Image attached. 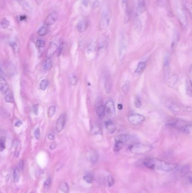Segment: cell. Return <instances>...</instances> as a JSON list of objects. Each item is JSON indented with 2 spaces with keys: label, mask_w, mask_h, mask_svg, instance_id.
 Wrapping results in <instances>:
<instances>
[{
  "label": "cell",
  "mask_w": 192,
  "mask_h": 193,
  "mask_svg": "<svg viewBox=\"0 0 192 193\" xmlns=\"http://www.w3.org/2000/svg\"><path fill=\"white\" fill-rule=\"evenodd\" d=\"M144 165L149 169L165 172H171L177 168V164L167 162L157 158L148 157L143 162Z\"/></svg>",
  "instance_id": "1"
},
{
  "label": "cell",
  "mask_w": 192,
  "mask_h": 193,
  "mask_svg": "<svg viewBox=\"0 0 192 193\" xmlns=\"http://www.w3.org/2000/svg\"><path fill=\"white\" fill-rule=\"evenodd\" d=\"M111 19V14L109 9L104 7L101 11L99 27L101 30H105L109 25Z\"/></svg>",
  "instance_id": "2"
},
{
  "label": "cell",
  "mask_w": 192,
  "mask_h": 193,
  "mask_svg": "<svg viewBox=\"0 0 192 193\" xmlns=\"http://www.w3.org/2000/svg\"><path fill=\"white\" fill-rule=\"evenodd\" d=\"M167 124L170 127L185 132H187L188 129L189 128L191 125L190 123H189L188 122L181 119L171 120L168 122Z\"/></svg>",
  "instance_id": "3"
},
{
  "label": "cell",
  "mask_w": 192,
  "mask_h": 193,
  "mask_svg": "<svg viewBox=\"0 0 192 193\" xmlns=\"http://www.w3.org/2000/svg\"><path fill=\"white\" fill-rule=\"evenodd\" d=\"M152 146L147 144L137 143L130 147L131 152L136 154H142L149 152L152 150Z\"/></svg>",
  "instance_id": "4"
},
{
  "label": "cell",
  "mask_w": 192,
  "mask_h": 193,
  "mask_svg": "<svg viewBox=\"0 0 192 193\" xmlns=\"http://www.w3.org/2000/svg\"><path fill=\"white\" fill-rule=\"evenodd\" d=\"M126 43L125 37L123 34L120 36L118 46V56L119 59L121 61H123L126 54Z\"/></svg>",
  "instance_id": "5"
},
{
  "label": "cell",
  "mask_w": 192,
  "mask_h": 193,
  "mask_svg": "<svg viewBox=\"0 0 192 193\" xmlns=\"http://www.w3.org/2000/svg\"><path fill=\"white\" fill-rule=\"evenodd\" d=\"M95 109L96 112L98 116L103 118L105 116L106 113V108L105 105L103 104V101L100 98H98L96 99V103H95Z\"/></svg>",
  "instance_id": "6"
},
{
  "label": "cell",
  "mask_w": 192,
  "mask_h": 193,
  "mask_svg": "<svg viewBox=\"0 0 192 193\" xmlns=\"http://www.w3.org/2000/svg\"><path fill=\"white\" fill-rule=\"evenodd\" d=\"M128 120L133 125H138L145 120V117L140 114H132L128 117Z\"/></svg>",
  "instance_id": "7"
},
{
  "label": "cell",
  "mask_w": 192,
  "mask_h": 193,
  "mask_svg": "<svg viewBox=\"0 0 192 193\" xmlns=\"http://www.w3.org/2000/svg\"><path fill=\"white\" fill-rule=\"evenodd\" d=\"M105 108H106V112L110 116L113 117L116 115V108L114 103L112 100H108L106 102L105 104Z\"/></svg>",
  "instance_id": "8"
},
{
  "label": "cell",
  "mask_w": 192,
  "mask_h": 193,
  "mask_svg": "<svg viewBox=\"0 0 192 193\" xmlns=\"http://www.w3.org/2000/svg\"><path fill=\"white\" fill-rule=\"evenodd\" d=\"M66 117L65 114L61 115L58 119L56 122V131L58 133H60L64 129L66 124Z\"/></svg>",
  "instance_id": "9"
},
{
  "label": "cell",
  "mask_w": 192,
  "mask_h": 193,
  "mask_svg": "<svg viewBox=\"0 0 192 193\" xmlns=\"http://www.w3.org/2000/svg\"><path fill=\"white\" fill-rule=\"evenodd\" d=\"M58 19V13L54 11L50 13L47 16L45 20V24L46 25H51L55 23L56 22Z\"/></svg>",
  "instance_id": "10"
},
{
  "label": "cell",
  "mask_w": 192,
  "mask_h": 193,
  "mask_svg": "<svg viewBox=\"0 0 192 193\" xmlns=\"http://www.w3.org/2000/svg\"><path fill=\"white\" fill-rule=\"evenodd\" d=\"M0 89L3 94H6L9 91V87L6 80L2 76L0 77Z\"/></svg>",
  "instance_id": "11"
},
{
  "label": "cell",
  "mask_w": 192,
  "mask_h": 193,
  "mask_svg": "<svg viewBox=\"0 0 192 193\" xmlns=\"http://www.w3.org/2000/svg\"><path fill=\"white\" fill-rule=\"evenodd\" d=\"M88 26V22L86 19L80 20L77 25V30L80 33H83L86 30Z\"/></svg>",
  "instance_id": "12"
},
{
  "label": "cell",
  "mask_w": 192,
  "mask_h": 193,
  "mask_svg": "<svg viewBox=\"0 0 192 193\" xmlns=\"http://www.w3.org/2000/svg\"><path fill=\"white\" fill-rule=\"evenodd\" d=\"M166 105L168 109L175 114H178L181 111L180 107L174 102H168Z\"/></svg>",
  "instance_id": "13"
},
{
  "label": "cell",
  "mask_w": 192,
  "mask_h": 193,
  "mask_svg": "<svg viewBox=\"0 0 192 193\" xmlns=\"http://www.w3.org/2000/svg\"><path fill=\"white\" fill-rule=\"evenodd\" d=\"M58 48L57 45L56 44L51 42L47 50L46 56L47 57H50L51 56H53L58 50Z\"/></svg>",
  "instance_id": "14"
},
{
  "label": "cell",
  "mask_w": 192,
  "mask_h": 193,
  "mask_svg": "<svg viewBox=\"0 0 192 193\" xmlns=\"http://www.w3.org/2000/svg\"><path fill=\"white\" fill-rule=\"evenodd\" d=\"M145 10V5L144 0H139L137 7V15H140Z\"/></svg>",
  "instance_id": "15"
},
{
  "label": "cell",
  "mask_w": 192,
  "mask_h": 193,
  "mask_svg": "<svg viewBox=\"0 0 192 193\" xmlns=\"http://www.w3.org/2000/svg\"><path fill=\"white\" fill-rule=\"evenodd\" d=\"M131 139V137L127 134H120L117 136L115 138V141L116 142H122L123 143H126L129 141Z\"/></svg>",
  "instance_id": "16"
},
{
  "label": "cell",
  "mask_w": 192,
  "mask_h": 193,
  "mask_svg": "<svg viewBox=\"0 0 192 193\" xmlns=\"http://www.w3.org/2000/svg\"><path fill=\"white\" fill-rule=\"evenodd\" d=\"M106 131L110 133H113L116 130V127L115 124L111 121H107L105 124Z\"/></svg>",
  "instance_id": "17"
},
{
  "label": "cell",
  "mask_w": 192,
  "mask_h": 193,
  "mask_svg": "<svg viewBox=\"0 0 192 193\" xmlns=\"http://www.w3.org/2000/svg\"><path fill=\"white\" fill-rule=\"evenodd\" d=\"M146 68V63L144 62H140L138 63L137 68L135 70V73L137 74H141Z\"/></svg>",
  "instance_id": "18"
},
{
  "label": "cell",
  "mask_w": 192,
  "mask_h": 193,
  "mask_svg": "<svg viewBox=\"0 0 192 193\" xmlns=\"http://www.w3.org/2000/svg\"><path fill=\"white\" fill-rule=\"evenodd\" d=\"M52 67V61L51 59H47L46 60L43 65V68L45 71L50 70Z\"/></svg>",
  "instance_id": "19"
},
{
  "label": "cell",
  "mask_w": 192,
  "mask_h": 193,
  "mask_svg": "<svg viewBox=\"0 0 192 193\" xmlns=\"http://www.w3.org/2000/svg\"><path fill=\"white\" fill-rule=\"evenodd\" d=\"M179 33L176 30L174 33V38H173V40H172V45H171L172 50L176 48L177 43L179 42Z\"/></svg>",
  "instance_id": "20"
},
{
  "label": "cell",
  "mask_w": 192,
  "mask_h": 193,
  "mask_svg": "<svg viewBox=\"0 0 192 193\" xmlns=\"http://www.w3.org/2000/svg\"><path fill=\"white\" fill-rule=\"evenodd\" d=\"M20 177V169L19 168H15L13 172V180L15 183L19 181Z\"/></svg>",
  "instance_id": "21"
},
{
  "label": "cell",
  "mask_w": 192,
  "mask_h": 193,
  "mask_svg": "<svg viewBox=\"0 0 192 193\" xmlns=\"http://www.w3.org/2000/svg\"><path fill=\"white\" fill-rule=\"evenodd\" d=\"M104 87L105 90L107 93H109L111 90V81L109 80V78H106L105 80V84H104Z\"/></svg>",
  "instance_id": "22"
},
{
  "label": "cell",
  "mask_w": 192,
  "mask_h": 193,
  "mask_svg": "<svg viewBox=\"0 0 192 193\" xmlns=\"http://www.w3.org/2000/svg\"><path fill=\"white\" fill-rule=\"evenodd\" d=\"M189 169H190V167L187 165H186V166H184L180 168L179 170L178 171L181 175H185L189 172Z\"/></svg>",
  "instance_id": "23"
},
{
  "label": "cell",
  "mask_w": 192,
  "mask_h": 193,
  "mask_svg": "<svg viewBox=\"0 0 192 193\" xmlns=\"http://www.w3.org/2000/svg\"><path fill=\"white\" fill-rule=\"evenodd\" d=\"M59 188L60 190L64 193H67L69 191V186L68 184L65 182H62L60 183Z\"/></svg>",
  "instance_id": "24"
},
{
  "label": "cell",
  "mask_w": 192,
  "mask_h": 193,
  "mask_svg": "<svg viewBox=\"0 0 192 193\" xmlns=\"http://www.w3.org/2000/svg\"><path fill=\"white\" fill-rule=\"evenodd\" d=\"M124 143L122 142H116V143L114 145V150L115 151H119L120 150H121L122 148L124 146Z\"/></svg>",
  "instance_id": "25"
},
{
  "label": "cell",
  "mask_w": 192,
  "mask_h": 193,
  "mask_svg": "<svg viewBox=\"0 0 192 193\" xmlns=\"http://www.w3.org/2000/svg\"><path fill=\"white\" fill-rule=\"evenodd\" d=\"M142 24L141 20H140L139 19H137L135 21V30H137V32H140L142 30Z\"/></svg>",
  "instance_id": "26"
},
{
  "label": "cell",
  "mask_w": 192,
  "mask_h": 193,
  "mask_svg": "<svg viewBox=\"0 0 192 193\" xmlns=\"http://www.w3.org/2000/svg\"><path fill=\"white\" fill-rule=\"evenodd\" d=\"M10 25V22L7 20L6 18H4L2 19L1 22V25L2 28H6Z\"/></svg>",
  "instance_id": "27"
},
{
  "label": "cell",
  "mask_w": 192,
  "mask_h": 193,
  "mask_svg": "<svg viewBox=\"0 0 192 193\" xmlns=\"http://www.w3.org/2000/svg\"><path fill=\"white\" fill-rule=\"evenodd\" d=\"M5 101L8 103L14 102V96L11 93H7L5 96Z\"/></svg>",
  "instance_id": "28"
},
{
  "label": "cell",
  "mask_w": 192,
  "mask_h": 193,
  "mask_svg": "<svg viewBox=\"0 0 192 193\" xmlns=\"http://www.w3.org/2000/svg\"><path fill=\"white\" fill-rule=\"evenodd\" d=\"M83 179L87 183H91L94 181V176L91 174H87L83 177Z\"/></svg>",
  "instance_id": "29"
},
{
  "label": "cell",
  "mask_w": 192,
  "mask_h": 193,
  "mask_svg": "<svg viewBox=\"0 0 192 193\" xmlns=\"http://www.w3.org/2000/svg\"><path fill=\"white\" fill-rule=\"evenodd\" d=\"M49 85V82L47 80H42V81H41L40 84V88L41 89L42 91H45L47 87Z\"/></svg>",
  "instance_id": "30"
},
{
  "label": "cell",
  "mask_w": 192,
  "mask_h": 193,
  "mask_svg": "<svg viewBox=\"0 0 192 193\" xmlns=\"http://www.w3.org/2000/svg\"><path fill=\"white\" fill-rule=\"evenodd\" d=\"M90 160H91V162L93 163L97 162V161L98 160V154L96 151H93L91 153Z\"/></svg>",
  "instance_id": "31"
},
{
  "label": "cell",
  "mask_w": 192,
  "mask_h": 193,
  "mask_svg": "<svg viewBox=\"0 0 192 193\" xmlns=\"http://www.w3.org/2000/svg\"><path fill=\"white\" fill-rule=\"evenodd\" d=\"M51 184V180L50 178H47L44 183V190L45 192H47L50 189Z\"/></svg>",
  "instance_id": "32"
},
{
  "label": "cell",
  "mask_w": 192,
  "mask_h": 193,
  "mask_svg": "<svg viewBox=\"0 0 192 193\" xmlns=\"http://www.w3.org/2000/svg\"><path fill=\"white\" fill-rule=\"evenodd\" d=\"M56 111V107L54 106H51L49 108L48 110V115L49 117H52L55 114Z\"/></svg>",
  "instance_id": "33"
},
{
  "label": "cell",
  "mask_w": 192,
  "mask_h": 193,
  "mask_svg": "<svg viewBox=\"0 0 192 193\" xmlns=\"http://www.w3.org/2000/svg\"><path fill=\"white\" fill-rule=\"evenodd\" d=\"M47 27L45 26H43L38 30L37 33H38V34L39 35L44 36L47 33Z\"/></svg>",
  "instance_id": "34"
},
{
  "label": "cell",
  "mask_w": 192,
  "mask_h": 193,
  "mask_svg": "<svg viewBox=\"0 0 192 193\" xmlns=\"http://www.w3.org/2000/svg\"><path fill=\"white\" fill-rule=\"evenodd\" d=\"M177 77L176 76H172L168 79V83L170 86L174 85L177 82Z\"/></svg>",
  "instance_id": "35"
},
{
  "label": "cell",
  "mask_w": 192,
  "mask_h": 193,
  "mask_svg": "<svg viewBox=\"0 0 192 193\" xmlns=\"http://www.w3.org/2000/svg\"><path fill=\"white\" fill-rule=\"evenodd\" d=\"M129 88H130V82L128 81H126L123 85L122 91H123V93H127L129 90Z\"/></svg>",
  "instance_id": "36"
},
{
  "label": "cell",
  "mask_w": 192,
  "mask_h": 193,
  "mask_svg": "<svg viewBox=\"0 0 192 193\" xmlns=\"http://www.w3.org/2000/svg\"><path fill=\"white\" fill-rule=\"evenodd\" d=\"M134 105L137 108L141 107L142 105V101L140 98L139 96H137L134 100Z\"/></svg>",
  "instance_id": "37"
},
{
  "label": "cell",
  "mask_w": 192,
  "mask_h": 193,
  "mask_svg": "<svg viewBox=\"0 0 192 193\" xmlns=\"http://www.w3.org/2000/svg\"><path fill=\"white\" fill-rule=\"evenodd\" d=\"M121 6L125 13L128 11V0H122Z\"/></svg>",
  "instance_id": "38"
},
{
  "label": "cell",
  "mask_w": 192,
  "mask_h": 193,
  "mask_svg": "<svg viewBox=\"0 0 192 193\" xmlns=\"http://www.w3.org/2000/svg\"><path fill=\"white\" fill-rule=\"evenodd\" d=\"M0 148L1 151H2L5 148V138L2 137L0 140Z\"/></svg>",
  "instance_id": "39"
},
{
  "label": "cell",
  "mask_w": 192,
  "mask_h": 193,
  "mask_svg": "<svg viewBox=\"0 0 192 193\" xmlns=\"http://www.w3.org/2000/svg\"><path fill=\"white\" fill-rule=\"evenodd\" d=\"M45 44V41L42 39H38L36 41V45L38 48H44Z\"/></svg>",
  "instance_id": "40"
},
{
  "label": "cell",
  "mask_w": 192,
  "mask_h": 193,
  "mask_svg": "<svg viewBox=\"0 0 192 193\" xmlns=\"http://www.w3.org/2000/svg\"><path fill=\"white\" fill-rule=\"evenodd\" d=\"M91 132L95 134H99L100 133H101V130H100V128H99L97 126H95L94 127H93L91 129Z\"/></svg>",
  "instance_id": "41"
},
{
  "label": "cell",
  "mask_w": 192,
  "mask_h": 193,
  "mask_svg": "<svg viewBox=\"0 0 192 193\" xmlns=\"http://www.w3.org/2000/svg\"><path fill=\"white\" fill-rule=\"evenodd\" d=\"M107 181H108V185L109 186H112V185H113L114 183V178L112 177L111 176H109L107 177Z\"/></svg>",
  "instance_id": "42"
},
{
  "label": "cell",
  "mask_w": 192,
  "mask_h": 193,
  "mask_svg": "<svg viewBox=\"0 0 192 193\" xmlns=\"http://www.w3.org/2000/svg\"><path fill=\"white\" fill-rule=\"evenodd\" d=\"M70 81H71V84L73 85H76L77 82V79L76 76L75 75H72V76L70 77Z\"/></svg>",
  "instance_id": "43"
},
{
  "label": "cell",
  "mask_w": 192,
  "mask_h": 193,
  "mask_svg": "<svg viewBox=\"0 0 192 193\" xmlns=\"http://www.w3.org/2000/svg\"><path fill=\"white\" fill-rule=\"evenodd\" d=\"M185 6H186L187 10H188V11L189 12L190 14L192 16V4L187 2V4H185Z\"/></svg>",
  "instance_id": "44"
},
{
  "label": "cell",
  "mask_w": 192,
  "mask_h": 193,
  "mask_svg": "<svg viewBox=\"0 0 192 193\" xmlns=\"http://www.w3.org/2000/svg\"><path fill=\"white\" fill-rule=\"evenodd\" d=\"M40 128H37L35 132V138L39 139L40 137Z\"/></svg>",
  "instance_id": "45"
},
{
  "label": "cell",
  "mask_w": 192,
  "mask_h": 193,
  "mask_svg": "<svg viewBox=\"0 0 192 193\" xmlns=\"http://www.w3.org/2000/svg\"><path fill=\"white\" fill-rule=\"evenodd\" d=\"M47 137H48V139L49 140H53L54 139V137H54V135L52 133H49V134L47 136Z\"/></svg>",
  "instance_id": "46"
},
{
  "label": "cell",
  "mask_w": 192,
  "mask_h": 193,
  "mask_svg": "<svg viewBox=\"0 0 192 193\" xmlns=\"http://www.w3.org/2000/svg\"><path fill=\"white\" fill-rule=\"evenodd\" d=\"M163 0H157V4L160 7H163Z\"/></svg>",
  "instance_id": "47"
},
{
  "label": "cell",
  "mask_w": 192,
  "mask_h": 193,
  "mask_svg": "<svg viewBox=\"0 0 192 193\" xmlns=\"http://www.w3.org/2000/svg\"><path fill=\"white\" fill-rule=\"evenodd\" d=\"M63 44H61L60 47L58 49V56H59L61 55V53L62 52V50H63Z\"/></svg>",
  "instance_id": "48"
},
{
  "label": "cell",
  "mask_w": 192,
  "mask_h": 193,
  "mask_svg": "<svg viewBox=\"0 0 192 193\" xmlns=\"http://www.w3.org/2000/svg\"><path fill=\"white\" fill-rule=\"evenodd\" d=\"M33 111L35 114H37L38 112V105H35L33 106Z\"/></svg>",
  "instance_id": "49"
},
{
  "label": "cell",
  "mask_w": 192,
  "mask_h": 193,
  "mask_svg": "<svg viewBox=\"0 0 192 193\" xmlns=\"http://www.w3.org/2000/svg\"><path fill=\"white\" fill-rule=\"evenodd\" d=\"M189 72H190V75L191 76V79H192V64H191V67H190V71H189Z\"/></svg>",
  "instance_id": "50"
},
{
  "label": "cell",
  "mask_w": 192,
  "mask_h": 193,
  "mask_svg": "<svg viewBox=\"0 0 192 193\" xmlns=\"http://www.w3.org/2000/svg\"><path fill=\"white\" fill-rule=\"evenodd\" d=\"M21 124V122H20V121H19V122H17L16 123H15V125L16 126V127H19V125H20Z\"/></svg>",
  "instance_id": "51"
},
{
  "label": "cell",
  "mask_w": 192,
  "mask_h": 193,
  "mask_svg": "<svg viewBox=\"0 0 192 193\" xmlns=\"http://www.w3.org/2000/svg\"></svg>",
  "instance_id": "52"
}]
</instances>
